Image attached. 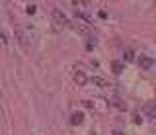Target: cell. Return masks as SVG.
Instances as JSON below:
<instances>
[{
    "instance_id": "obj_1",
    "label": "cell",
    "mask_w": 156,
    "mask_h": 135,
    "mask_svg": "<svg viewBox=\"0 0 156 135\" xmlns=\"http://www.w3.org/2000/svg\"><path fill=\"white\" fill-rule=\"evenodd\" d=\"M53 24H55L57 30H62V27H66V26H68V20H66L65 12L58 10V8H55V10H53Z\"/></svg>"
},
{
    "instance_id": "obj_2",
    "label": "cell",
    "mask_w": 156,
    "mask_h": 135,
    "mask_svg": "<svg viewBox=\"0 0 156 135\" xmlns=\"http://www.w3.org/2000/svg\"><path fill=\"white\" fill-rule=\"evenodd\" d=\"M68 24H72V27L78 31V33H82V35H90V24H86V22H82V20H72V22H68Z\"/></svg>"
},
{
    "instance_id": "obj_3",
    "label": "cell",
    "mask_w": 156,
    "mask_h": 135,
    "mask_svg": "<svg viewBox=\"0 0 156 135\" xmlns=\"http://www.w3.org/2000/svg\"><path fill=\"white\" fill-rule=\"evenodd\" d=\"M139 65L143 67L144 71H150V69L154 67V61L150 59V57H146V55H140V57H139Z\"/></svg>"
},
{
    "instance_id": "obj_4",
    "label": "cell",
    "mask_w": 156,
    "mask_h": 135,
    "mask_svg": "<svg viewBox=\"0 0 156 135\" xmlns=\"http://www.w3.org/2000/svg\"><path fill=\"white\" fill-rule=\"evenodd\" d=\"M74 82H76L78 86H84V84L88 82V76H86L84 71H76V73H74Z\"/></svg>"
},
{
    "instance_id": "obj_5",
    "label": "cell",
    "mask_w": 156,
    "mask_h": 135,
    "mask_svg": "<svg viewBox=\"0 0 156 135\" xmlns=\"http://www.w3.org/2000/svg\"><path fill=\"white\" fill-rule=\"evenodd\" d=\"M70 122H72V125H80L82 122H84V114H82V112H74L70 115Z\"/></svg>"
},
{
    "instance_id": "obj_6",
    "label": "cell",
    "mask_w": 156,
    "mask_h": 135,
    "mask_svg": "<svg viewBox=\"0 0 156 135\" xmlns=\"http://www.w3.org/2000/svg\"><path fill=\"white\" fill-rule=\"evenodd\" d=\"M123 69H125V67H123V63H121V61H113V63H111V71H113L115 75H121V73H123Z\"/></svg>"
},
{
    "instance_id": "obj_7",
    "label": "cell",
    "mask_w": 156,
    "mask_h": 135,
    "mask_svg": "<svg viewBox=\"0 0 156 135\" xmlns=\"http://www.w3.org/2000/svg\"><path fill=\"white\" fill-rule=\"evenodd\" d=\"M123 59H125L127 63H129V61H133V59H135V51H133V49H131V47H127V49L123 51Z\"/></svg>"
},
{
    "instance_id": "obj_8",
    "label": "cell",
    "mask_w": 156,
    "mask_h": 135,
    "mask_svg": "<svg viewBox=\"0 0 156 135\" xmlns=\"http://www.w3.org/2000/svg\"><path fill=\"white\" fill-rule=\"evenodd\" d=\"M92 82H94L96 86H100V88H105V86H107V82L101 78V76H94V78H92Z\"/></svg>"
},
{
    "instance_id": "obj_9",
    "label": "cell",
    "mask_w": 156,
    "mask_h": 135,
    "mask_svg": "<svg viewBox=\"0 0 156 135\" xmlns=\"http://www.w3.org/2000/svg\"><path fill=\"white\" fill-rule=\"evenodd\" d=\"M94 47H96V39H92V37H90V39H88V43H86V49H88V51H92Z\"/></svg>"
},
{
    "instance_id": "obj_10",
    "label": "cell",
    "mask_w": 156,
    "mask_h": 135,
    "mask_svg": "<svg viewBox=\"0 0 156 135\" xmlns=\"http://www.w3.org/2000/svg\"><path fill=\"white\" fill-rule=\"evenodd\" d=\"M115 106L119 110H127V104H123V102H119V100H115Z\"/></svg>"
},
{
    "instance_id": "obj_11",
    "label": "cell",
    "mask_w": 156,
    "mask_h": 135,
    "mask_svg": "<svg viewBox=\"0 0 156 135\" xmlns=\"http://www.w3.org/2000/svg\"><path fill=\"white\" fill-rule=\"evenodd\" d=\"M26 10H27V14H33V12H35V10H37V8H35V6H33V4H31V6H27V8H26Z\"/></svg>"
}]
</instances>
